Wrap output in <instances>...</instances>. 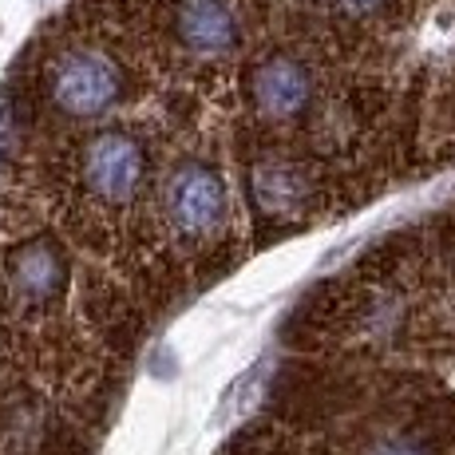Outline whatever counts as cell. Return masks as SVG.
Returning <instances> with one entry per match:
<instances>
[{"label": "cell", "mask_w": 455, "mask_h": 455, "mask_svg": "<svg viewBox=\"0 0 455 455\" xmlns=\"http://www.w3.org/2000/svg\"><path fill=\"white\" fill-rule=\"evenodd\" d=\"M48 95L64 116L72 119H95L111 111L124 95V72L111 56L95 48H76L52 64L48 72Z\"/></svg>", "instance_id": "6da1fadb"}, {"label": "cell", "mask_w": 455, "mask_h": 455, "mask_svg": "<svg viewBox=\"0 0 455 455\" xmlns=\"http://www.w3.org/2000/svg\"><path fill=\"white\" fill-rule=\"evenodd\" d=\"M166 218L179 238L203 242L226 222V182L210 163H182L166 182Z\"/></svg>", "instance_id": "7a4b0ae2"}, {"label": "cell", "mask_w": 455, "mask_h": 455, "mask_svg": "<svg viewBox=\"0 0 455 455\" xmlns=\"http://www.w3.org/2000/svg\"><path fill=\"white\" fill-rule=\"evenodd\" d=\"M84 182L100 203L124 206L139 195L147 179V155L139 147V139L124 135V131H103L84 147Z\"/></svg>", "instance_id": "3957f363"}, {"label": "cell", "mask_w": 455, "mask_h": 455, "mask_svg": "<svg viewBox=\"0 0 455 455\" xmlns=\"http://www.w3.org/2000/svg\"><path fill=\"white\" fill-rule=\"evenodd\" d=\"M250 100L266 119H293L309 108L313 76L305 72V64H297L290 56H269L253 68Z\"/></svg>", "instance_id": "277c9868"}, {"label": "cell", "mask_w": 455, "mask_h": 455, "mask_svg": "<svg viewBox=\"0 0 455 455\" xmlns=\"http://www.w3.org/2000/svg\"><path fill=\"white\" fill-rule=\"evenodd\" d=\"M174 32L182 48L198 56H226L238 48V16L226 0H179L174 8Z\"/></svg>", "instance_id": "5b68a950"}, {"label": "cell", "mask_w": 455, "mask_h": 455, "mask_svg": "<svg viewBox=\"0 0 455 455\" xmlns=\"http://www.w3.org/2000/svg\"><path fill=\"white\" fill-rule=\"evenodd\" d=\"M8 274H12L16 297H24V301H32V305H48L52 297L64 293V282H68L64 253L44 238L16 250Z\"/></svg>", "instance_id": "8992f818"}, {"label": "cell", "mask_w": 455, "mask_h": 455, "mask_svg": "<svg viewBox=\"0 0 455 455\" xmlns=\"http://www.w3.org/2000/svg\"><path fill=\"white\" fill-rule=\"evenodd\" d=\"M253 203L269 214H297L305 206V195H309V182H305L301 166L290 163H261L250 179Z\"/></svg>", "instance_id": "52a82bcc"}, {"label": "cell", "mask_w": 455, "mask_h": 455, "mask_svg": "<svg viewBox=\"0 0 455 455\" xmlns=\"http://www.w3.org/2000/svg\"><path fill=\"white\" fill-rule=\"evenodd\" d=\"M266 376H269V356H261V361H253L250 369L222 392V404H218V412H214V424H226L230 416L250 412L253 400H258L261 388H266Z\"/></svg>", "instance_id": "ba28073f"}, {"label": "cell", "mask_w": 455, "mask_h": 455, "mask_svg": "<svg viewBox=\"0 0 455 455\" xmlns=\"http://www.w3.org/2000/svg\"><path fill=\"white\" fill-rule=\"evenodd\" d=\"M332 4H337L348 20H372V16H380L384 8L392 4V0H332Z\"/></svg>", "instance_id": "9c48e42d"}, {"label": "cell", "mask_w": 455, "mask_h": 455, "mask_svg": "<svg viewBox=\"0 0 455 455\" xmlns=\"http://www.w3.org/2000/svg\"><path fill=\"white\" fill-rule=\"evenodd\" d=\"M364 455H427V448H419L416 440H400V435H388V440H376Z\"/></svg>", "instance_id": "30bf717a"}]
</instances>
